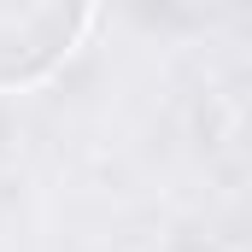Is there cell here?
I'll list each match as a JSON object with an SVG mask.
<instances>
[{
    "label": "cell",
    "mask_w": 252,
    "mask_h": 252,
    "mask_svg": "<svg viewBox=\"0 0 252 252\" xmlns=\"http://www.w3.org/2000/svg\"><path fill=\"white\" fill-rule=\"evenodd\" d=\"M88 30L82 6H41V0H0V88L30 82L76 47Z\"/></svg>",
    "instance_id": "obj_1"
}]
</instances>
